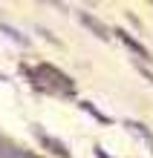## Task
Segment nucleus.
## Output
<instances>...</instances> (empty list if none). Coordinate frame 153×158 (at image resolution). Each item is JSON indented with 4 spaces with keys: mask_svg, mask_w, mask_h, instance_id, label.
Wrapping results in <instances>:
<instances>
[{
    "mask_svg": "<svg viewBox=\"0 0 153 158\" xmlns=\"http://www.w3.org/2000/svg\"><path fill=\"white\" fill-rule=\"evenodd\" d=\"M29 72V78L38 89H43V92H52V95H72L75 86H72V81L64 75L61 69H55L49 66V63H41V66H32V69H26Z\"/></svg>",
    "mask_w": 153,
    "mask_h": 158,
    "instance_id": "f257e3e1",
    "label": "nucleus"
},
{
    "mask_svg": "<svg viewBox=\"0 0 153 158\" xmlns=\"http://www.w3.org/2000/svg\"><path fill=\"white\" fill-rule=\"evenodd\" d=\"M119 38H121L124 43H127V46H130V49H133V52H136V55H139V58H147V49H145V46H139V43H136V40H133V38H130V35H127V32H119Z\"/></svg>",
    "mask_w": 153,
    "mask_h": 158,
    "instance_id": "f03ea898",
    "label": "nucleus"
},
{
    "mask_svg": "<svg viewBox=\"0 0 153 158\" xmlns=\"http://www.w3.org/2000/svg\"><path fill=\"white\" fill-rule=\"evenodd\" d=\"M0 158H35V155L23 152V150H15V147H3V150H0Z\"/></svg>",
    "mask_w": 153,
    "mask_h": 158,
    "instance_id": "7ed1b4c3",
    "label": "nucleus"
},
{
    "mask_svg": "<svg viewBox=\"0 0 153 158\" xmlns=\"http://www.w3.org/2000/svg\"><path fill=\"white\" fill-rule=\"evenodd\" d=\"M81 20H84V23H87V26H90V29H92L95 35H98V38H107V29H104V26H101L98 20H92V17H90V15H81Z\"/></svg>",
    "mask_w": 153,
    "mask_h": 158,
    "instance_id": "20e7f679",
    "label": "nucleus"
}]
</instances>
